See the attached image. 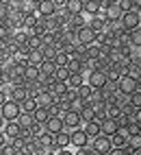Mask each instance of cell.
I'll return each instance as SVG.
<instances>
[{"label": "cell", "mask_w": 141, "mask_h": 155, "mask_svg": "<svg viewBox=\"0 0 141 155\" xmlns=\"http://www.w3.org/2000/svg\"><path fill=\"white\" fill-rule=\"evenodd\" d=\"M102 2V18L106 20L109 24H119V20H122L124 11L119 9V0H100Z\"/></svg>", "instance_id": "1"}, {"label": "cell", "mask_w": 141, "mask_h": 155, "mask_svg": "<svg viewBox=\"0 0 141 155\" xmlns=\"http://www.w3.org/2000/svg\"><path fill=\"white\" fill-rule=\"evenodd\" d=\"M115 90H117V94H122V96H130L133 92L141 90V83H137V81L133 77H128V74H122L115 83Z\"/></svg>", "instance_id": "2"}, {"label": "cell", "mask_w": 141, "mask_h": 155, "mask_svg": "<svg viewBox=\"0 0 141 155\" xmlns=\"http://www.w3.org/2000/svg\"><path fill=\"white\" fill-rule=\"evenodd\" d=\"M20 114H22V109H20V103L15 101H5L0 105V118L5 122H15L20 118Z\"/></svg>", "instance_id": "3"}, {"label": "cell", "mask_w": 141, "mask_h": 155, "mask_svg": "<svg viewBox=\"0 0 141 155\" xmlns=\"http://www.w3.org/2000/svg\"><path fill=\"white\" fill-rule=\"evenodd\" d=\"M85 83L91 87L93 92H100L104 85H106V72H100V70H91L85 79Z\"/></svg>", "instance_id": "4"}, {"label": "cell", "mask_w": 141, "mask_h": 155, "mask_svg": "<svg viewBox=\"0 0 141 155\" xmlns=\"http://www.w3.org/2000/svg\"><path fill=\"white\" fill-rule=\"evenodd\" d=\"M89 149H91L96 155H106L111 149V138H106V136H98V138H93V140H89Z\"/></svg>", "instance_id": "5"}, {"label": "cell", "mask_w": 141, "mask_h": 155, "mask_svg": "<svg viewBox=\"0 0 141 155\" xmlns=\"http://www.w3.org/2000/svg\"><path fill=\"white\" fill-rule=\"evenodd\" d=\"M119 26L124 31H135V28H141V13H135V11H128L122 15L119 20Z\"/></svg>", "instance_id": "6"}, {"label": "cell", "mask_w": 141, "mask_h": 155, "mask_svg": "<svg viewBox=\"0 0 141 155\" xmlns=\"http://www.w3.org/2000/svg\"><path fill=\"white\" fill-rule=\"evenodd\" d=\"M61 120H63V127L65 131H72V129H78V127H83V120H80V114L76 111H63L61 114Z\"/></svg>", "instance_id": "7"}, {"label": "cell", "mask_w": 141, "mask_h": 155, "mask_svg": "<svg viewBox=\"0 0 141 155\" xmlns=\"http://www.w3.org/2000/svg\"><path fill=\"white\" fill-rule=\"evenodd\" d=\"M69 147H74V149H85V147H89V138L85 136V131L80 129V127L69 131Z\"/></svg>", "instance_id": "8"}, {"label": "cell", "mask_w": 141, "mask_h": 155, "mask_svg": "<svg viewBox=\"0 0 141 155\" xmlns=\"http://www.w3.org/2000/svg\"><path fill=\"white\" fill-rule=\"evenodd\" d=\"M44 131H46V133H50V136H57V133L65 131L61 116H50V118H48V120L44 122Z\"/></svg>", "instance_id": "9"}, {"label": "cell", "mask_w": 141, "mask_h": 155, "mask_svg": "<svg viewBox=\"0 0 141 155\" xmlns=\"http://www.w3.org/2000/svg\"><path fill=\"white\" fill-rule=\"evenodd\" d=\"M115 133H117V120H113V118H104V120H100V136L113 138Z\"/></svg>", "instance_id": "10"}, {"label": "cell", "mask_w": 141, "mask_h": 155, "mask_svg": "<svg viewBox=\"0 0 141 155\" xmlns=\"http://www.w3.org/2000/svg\"><path fill=\"white\" fill-rule=\"evenodd\" d=\"M102 11V2L100 0H83V13L93 18V15H100Z\"/></svg>", "instance_id": "11"}, {"label": "cell", "mask_w": 141, "mask_h": 155, "mask_svg": "<svg viewBox=\"0 0 141 155\" xmlns=\"http://www.w3.org/2000/svg\"><path fill=\"white\" fill-rule=\"evenodd\" d=\"M35 144H37L39 149H44V151H52V149H54V136H50V133L41 131V133L35 138Z\"/></svg>", "instance_id": "12"}, {"label": "cell", "mask_w": 141, "mask_h": 155, "mask_svg": "<svg viewBox=\"0 0 141 155\" xmlns=\"http://www.w3.org/2000/svg\"><path fill=\"white\" fill-rule=\"evenodd\" d=\"M37 13L41 15V18H52V15L57 13V9H54V2H52V0H39Z\"/></svg>", "instance_id": "13"}, {"label": "cell", "mask_w": 141, "mask_h": 155, "mask_svg": "<svg viewBox=\"0 0 141 155\" xmlns=\"http://www.w3.org/2000/svg\"><path fill=\"white\" fill-rule=\"evenodd\" d=\"M0 131L7 136V140H15V138L22 136V129H20L17 122H5V127L0 129Z\"/></svg>", "instance_id": "14"}, {"label": "cell", "mask_w": 141, "mask_h": 155, "mask_svg": "<svg viewBox=\"0 0 141 155\" xmlns=\"http://www.w3.org/2000/svg\"><path fill=\"white\" fill-rule=\"evenodd\" d=\"M44 53H41V48L39 50H28V55H26V66H33V68H39L44 64Z\"/></svg>", "instance_id": "15"}, {"label": "cell", "mask_w": 141, "mask_h": 155, "mask_svg": "<svg viewBox=\"0 0 141 155\" xmlns=\"http://www.w3.org/2000/svg\"><path fill=\"white\" fill-rule=\"evenodd\" d=\"M31 116H33V122H35V125H41V127H44V122L50 118V109L44 107V105H37V109L31 114Z\"/></svg>", "instance_id": "16"}, {"label": "cell", "mask_w": 141, "mask_h": 155, "mask_svg": "<svg viewBox=\"0 0 141 155\" xmlns=\"http://www.w3.org/2000/svg\"><path fill=\"white\" fill-rule=\"evenodd\" d=\"M39 7V0H20V11L22 15H35Z\"/></svg>", "instance_id": "17"}, {"label": "cell", "mask_w": 141, "mask_h": 155, "mask_svg": "<svg viewBox=\"0 0 141 155\" xmlns=\"http://www.w3.org/2000/svg\"><path fill=\"white\" fill-rule=\"evenodd\" d=\"M85 83V77H83V72H69V77L65 81V85L67 90H78L80 85Z\"/></svg>", "instance_id": "18"}, {"label": "cell", "mask_w": 141, "mask_h": 155, "mask_svg": "<svg viewBox=\"0 0 141 155\" xmlns=\"http://www.w3.org/2000/svg\"><path fill=\"white\" fill-rule=\"evenodd\" d=\"M85 131V136L89 138V140H93V138H98L100 136V122H96V120H91V122H83V127H80Z\"/></svg>", "instance_id": "19"}, {"label": "cell", "mask_w": 141, "mask_h": 155, "mask_svg": "<svg viewBox=\"0 0 141 155\" xmlns=\"http://www.w3.org/2000/svg\"><path fill=\"white\" fill-rule=\"evenodd\" d=\"M65 13L67 15H80L83 13V0H67L65 2Z\"/></svg>", "instance_id": "20"}, {"label": "cell", "mask_w": 141, "mask_h": 155, "mask_svg": "<svg viewBox=\"0 0 141 155\" xmlns=\"http://www.w3.org/2000/svg\"><path fill=\"white\" fill-rule=\"evenodd\" d=\"M54 147L57 149H69V131H61L54 136Z\"/></svg>", "instance_id": "21"}, {"label": "cell", "mask_w": 141, "mask_h": 155, "mask_svg": "<svg viewBox=\"0 0 141 155\" xmlns=\"http://www.w3.org/2000/svg\"><path fill=\"white\" fill-rule=\"evenodd\" d=\"M20 109H22V114H33L37 109V101L33 96H26L22 103H20Z\"/></svg>", "instance_id": "22"}, {"label": "cell", "mask_w": 141, "mask_h": 155, "mask_svg": "<svg viewBox=\"0 0 141 155\" xmlns=\"http://www.w3.org/2000/svg\"><path fill=\"white\" fill-rule=\"evenodd\" d=\"M15 122L20 125V129H22V131H28V129H31V127L35 125V122H33V116H31V114H20V118H17Z\"/></svg>", "instance_id": "23"}, {"label": "cell", "mask_w": 141, "mask_h": 155, "mask_svg": "<svg viewBox=\"0 0 141 155\" xmlns=\"http://www.w3.org/2000/svg\"><path fill=\"white\" fill-rule=\"evenodd\" d=\"M44 46V37H39V35H28L26 37V48L28 50H39Z\"/></svg>", "instance_id": "24"}, {"label": "cell", "mask_w": 141, "mask_h": 155, "mask_svg": "<svg viewBox=\"0 0 141 155\" xmlns=\"http://www.w3.org/2000/svg\"><path fill=\"white\" fill-rule=\"evenodd\" d=\"M126 103H128V107H133V109H141V90H137L130 96H126Z\"/></svg>", "instance_id": "25"}, {"label": "cell", "mask_w": 141, "mask_h": 155, "mask_svg": "<svg viewBox=\"0 0 141 155\" xmlns=\"http://www.w3.org/2000/svg\"><path fill=\"white\" fill-rule=\"evenodd\" d=\"M74 92H76V96H78L80 101H85V103L89 101V96H91V94H93V90H91V87H89L87 83H83V85H80L78 90H74Z\"/></svg>", "instance_id": "26"}, {"label": "cell", "mask_w": 141, "mask_h": 155, "mask_svg": "<svg viewBox=\"0 0 141 155\" xmlns=\"http://www.w3.org/2000/svg\"><path fill=\"white\" fill-rule=\"evenodd\" d=\"M69 77V70L67 68H57L54 70V81H59V83H65Z\"/></svg>", "instance_id": "27"}, {"label": "cell", "mask_w": 141, "mask_h": 155, "mask_svg": "<svg viewBox=\"0 0 141 155\" xmlns=\"http://www.w3.org/2000/svg\"><path fill=\"white\" fill-rule=\"evenodd\" d=\"M7 18H9L7 2H5V0H0V22H7Z\"/></svg>", "instance_id": "28"}, {"label": "cell", "mask_w": 141, "mask_h": 155, "mask_svg": "<svg viewBox=\"0 0 141 155\" xmlns=\"http://www.w3.org/2000/svg\"><path fill=\"white\" fill-rule=\"evenodd\" d=\"M106 155H128V151H126V149H117V147H113Z\"/></svg>", "instance_id": "29"}, {"label": "cell", "mask_w": 141, "mask_h": 155, "mask_svg": "<svg viewBox=\"0 0 141 155\" xmlns=\"http://www.w3.org/2000/svg\"><path fill=\"white\" fill-rule=\"evenodd\" d=\"M5 144H7V136H5V133H2V131H0V149H2V147H5Z\"/></svg>", "instance_id": "30"}]
</instances>
